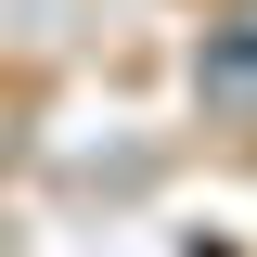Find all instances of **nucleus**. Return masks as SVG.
Listing matches in <instances>:
<instances>
[{"instance_id": "nucleus-1", "label": "nucleus", "mask_w": 257, "mask_h": 257, "mask_svg": "<svg viewBox=\"0 0 257 257\" xmlns=\"http://www.w3.org/2000/svg\"><path fill=\"white\" fill-rule=\"evenodd\" d=\"M193 77H206V103H231V116H257V13H231V26L206 39V64H193Z\"/></svg>"}]
</instances>
